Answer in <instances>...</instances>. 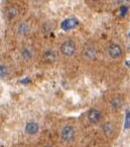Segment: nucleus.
<instances>
[{"instance_id":"nucleus-1","label":"nucleus","mask_w":130,"mask_h":147,"mask_svg":"<svg viewBox=\"0 0 130 147\" xmlns=\"http://www.w3.org/2000/svg\"><path fill=\"white\" fill-rule=\"evenodd\" d=\"M60 51L65 57H73L77 52V45L73 40H66L61 45Z\"/></svg>"},{"instance_id":"nucleus-2","label":"nucleus","mask_w":130,"mask_h":147,"mask_svg":"<svg viewBox=\"0 0 130 147\" xmlns=\"http://www.w3.org/2000/svg\"><path fill=\"white\" fill-rule=\"evenodd\" d=\"M75 137V129L73 125L66 124L61 129V139L66 143L71 142Z\"/></svg>"},{"instance_id":"nucleus-3","label":"nucleus","mask_w":130,"mask_h":147,"mask_svg":"<svg viewBox=\"0 0 130 147\" xmlns=\"http://www.w3.org/2000/svg\"><path fill=\"white\" fill-rule=\"evenodd\" d=\"M107 55L109 56L110 59L118 60L123 56V49L119 44L112 43L107 47Z\"/></svg>"},{"instance_id":"nucleus-4","label":"nucleus","mask_w":130,"mask_h":147,"mask_svg":"<svg viewBox=\"0 0 130 147\" xmlns=\"http://www.w3.org/2000/svg\"><path fill=\"white\" fill-rule=\"evenodd\" d=\"M39 130H40V125L37 121H34V120H30L25 124V127H24V131L27 135L29 136H34L37 135L39 133Z\"/></svg>"},{"instance_id":"nucleus-5","label":"nucleus","mask_w":130,"mask_h":147,"mask_svg":"<svg viewBox=\"0 0 130 147\" xmlns=\"http://www.w3.org/2000/svg\"><path fill=\"white\" fill-rule=\"evenodd\" d=\"M83 54H84V57L86 58V60H88V61H94L97 57V50L94 45L88 44L84 46Z\"/></svg>"},{"instance_id":"nucleus-6","label":"nucleus","mask_w":130,"mask_h":147,"mask_svg":"<svg viewBox=\"0 0 130 147\" xmlns=\"http://www.w3.org/2000/svg\"><path fill=\"white\" fill-rule=\"evenodd\" d=\"M19 7L17 5H10L9 7H7L5 11V17L7 18L8 21H13L19 16Z\"/></svg>"},{"instance_id":"nucleus-7","label":"nucleus","mask_w":130,"mask_h":147,"mask_svg":"<svg viewBox=\"0 0 130 147\" xmlns=\"http://www.w3.org/2000/svg\"><path fill=\"white\" fill-rule=\"evenodd\" d=\"M101 117H102V113L99 109H92L88 113V119L90 123H97L100 121Z\"/></svg>"},{"instance_id":"nucleus-8","label":"nucleus","mask_w":130,"mask_h":147,"mask_svg":"<svg viewBox=\"0 0 130 147\" xmlns=\"http://www.w3.org/2000/svg\"><path fill=\"white\" fill-rule=\"evenodd\" d=\"M17 34L20 36H27L31 32V26L28 22H20L16 28Z\"/></svg>"},{"instance_id":"nucleus-9","label":"nucleus","mask_w":130,"mask_h":147,"mask_svg":"<svg viewBox=\"0 0 130 147\" xmlns=\"http://www.w3.org/2000/svg\"><path fill=\"white\" fill-rule=\"evenodd\" d=\"M110 107L112 109L118 110L123 107V98L120 96H115L110 100Z\"/></svg>"},{"instance_id":"nucleus-10","label":"nucleus","mask_w":130,"mask_h":147,"mask_svg":"<svg viewBox=\"0 0 130 147\" xmlns=\"http://www.w3.org/2000/svg\"><path fill=\"white\" fill-rule=\"evenodd\" d=\"M21 57L24 61H30V60L33 59L34 57V52L33 50L29 47H25L21 50Z\"/></svg>"},{"instance_id":"nucleus-11","label":"nucleus","mask_w":130,"mask_h":147,"mask_svg":"<svg viewBox=\"0 0 130 147\" xmlns=\"http://www.w3.org/2000/svg\"><path fill=\"white\" fill-rule=\"evenodd\" d=\"M10 74V70L9 67L6 64H3V63H0V79L1 80H5L9 77Z\"/></svg>"},{"instance_id":"nucleus-12","label":"nucleus","mask_w":130,"mask_h":147,"mask_svg":"<svg viewBox=\"0 0 130 147\" xmlns=\"http://www.w3.org/2000/svg\"><path fill=\"white\" fill-rule=\"evenodd\" d=\"M44 59L47 63H53L57 59V53L53 50H49L44 54Z\"/></svg>"},{"instance_id":"nucleus-13","label":"nucleus","mask_w":130,"mask_h":147,"mask_svg":"<svg viewBox=\"0 0 130 147\" xmlns=\"http://www.w3.org/2000/svg\"><path fill=\"white\" fill-rule=\"evenodd\" d=\"M102 131L105 135L111 136L114 133V126L112 122H106L102 125Z\"/></svg>"},{"instance_id":"nucleus-14","label":"nucleus","mask_w":130,"mask_h":147,"mask_svg":"<svg viewBox=\"0 0 130 147\" xmlns=\"http://www.w3.org/2000/svg\"><path fill=\"white\" fill-rule=\"evenodd\" d=\"M129 127H130V110L127 111L126 120H125V128H129Z\"/></svg>"},{"instance_id":"nucleus-15","label":"nucleus","mask_w":130,"mask_h":147,"mask_svg":"<svg viewBox=\"0 0 130 147\" xmlns=\"http://www.w3.org/2000/svg\"><path fill=\"white\" fill-rule=\"evenodd\" d=\"M73 20H68V21H67V23L65 22V24H64V26H63V27L66 28V29H67V28L73 27V25H75V24H73Z\"/></svg>"},{"instance_id":"nucleus-16","label":"nucleus","mask_w":130,"mask_h":147,"mask_svg":"<svg viewBox=\"0 0 130 147\" xmlns=\"http://www.w3.org/2000/svg\"><path fill=\"white\" fill-rule=\"evenodd\" d=\"M115 1V3L117 4H120V5H122V4H126L128 3V2L130 1V0H114Z\"/></svg>"},{"instance_id":"nucleus-17","label":"nucleus","mask_w":130,"mask_h":147,"mask_svg":"<svg viewBox=\"0 0 130 147\" xmlns=\"http://www.w3.org/2000/svg\"><path fill=\"white\" fill-rule=\"evenodd\" d=\"M92 2H98V1H100V0H90Z\"/></svg>"},{"instance_id":"nucleus-18","label":"nucleus","mask_w":130,"mask_h":147,"mask_svg":"<svg viewBox=\"0 0 130 147\" xmlns=\"http://www.w3.org/2000/svg\"><path fill=\"white\" fill-rule=\"evenodd\" d=\"M44 147H51V146H44Z\"/></svg>"}]
</instances>
